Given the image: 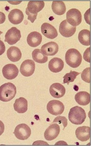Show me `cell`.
<instances>
[{"instance_id":"1","label":"cell","mask_w":91,"mask_h":146,"mask_svg":"<svg viewBox=\"0 0 91 146\" xmlns=\"http://www.w3.org/2000/svg\"><path fill=\"white\" fill-rule=\"evenodd\" d=\"M17 93V88L11 82L3 84L0 87V100L7 102L12 100Z\"/></svg>"},{"instance_id":"2","label":"cell","mask_w":91,"mask_h":146,"mask_svg":"<svg viewBox=\"0 0 91 146\" xmlns=\"http://www.w3.org/2000/svg\"><path fill=\"white\" fill-rule=\"evenodd\" d=\"M45 3L43 1H30L28 3L26 13L28 19L33 23L37 19L38 13L43 9Z\"/></svg>"},{"instance_id":"3","label":"cell","mask_w":91,"mask_h":146,"mask_svg":"<svg viewBox=\"0 0 91 146\" xmlns=\"http://www.w3.org/2000/svg\"><path fill=\"white\" fill-rule=\"evenodd\" d=\"M86 114L81 107L76 106L70 110L68 114V119L72 123L76 125L82 124L86 118Z\"/></svg>"},{"instance_id":"4","label":"cell","mask_w":91,"mask_h":146,"mask_svg":"<svg viewBox=\"0 0 91 146\" xmlns=\"http://www.w3.org/2000/svg\"><path fill=\"white\" fill-rule=\"evenodd\" d=\"M65 59L68 65L72 68H76L80 65L82 61V56L78 50L72 48L67 50Z\"/></svg>"},{"instance_id":"5","label":"cell","mask_w":91,"mask_h":146,"mask_svg":"<svg viewBox=\"0 0 91 146\" xmlns=\"http://www.w3.org/2000/svg\"><path fill=\"white\" fill-rule=\"evenodd\" d=\"M67 21L70 25L76 27L81 23L82 17L80 12L76 9H72L66 14Z\"/></svg>"},{"instance_id":"6","label":"cell","mask_w":91,"mask_h":146,"mask_svg":"<svg viewBox=\"0 0 91 146\" xmlns=\"http://www.w3.org/2000/svg\"><path fill=\"white\" fill-rule=\"evenodd\" d=\"M47 109L50 114L57 116L61 115L64 112V106L60 101L53 100L50 101L47 104Z\"/></svg>"},{"instance_id":"7","label":"cell","mask_w":91,"mask_h":146,"mask_svg":"<svg viewBox=\"0 0 91 146\" xmlns=\"http://www.w3.org/2000/svg\"><path fill=\"white\" fill-rule=\"evenodd\" d=\"M13 133L18 139L25 140L30 137L31 134V131L28 125L26 124L22 123L16 127Z\"/></svg>"},{"instance_id":"8","label":"cell","mask_w":91,"mask_h":146,"mask_svg":"<svg viewBox=\"0 0 91 146\" xmlns=\"http://www.w3.org/2000/svg\"><path fill=\"white\" fill-rule=\"evenodd\" d=\"M5 42L9 45H13L19 40L21 37L20 31L15 27H12L6 33Z\"/></svg>"},{"instance_id":"9","label":"cell","mask_w":91,"mask_h":146,"mask_svg":"<svg viewBox=\"0 0 91 146\" xmlns=\"http://www.w3.org/2000/svg\"><path fill=\"white\" fill-rule=\"evenodd\" d=\"M35 69V64L33 60L28 59L25 60L22 63L20 71L21 74L25 77H28L32 75Z\"/></svg>"},{"instance_id":"10","label":"cell","mask_w":91,"mask_h":146,"mask_svg":"<svg viewBox=\"0 0 91 146\" xmlns=\"http://www.w3.org/2000/svg\"><path fill=\"white\" fill-rule=\"evenodd\" d=\"M19 72L18 69L14 64H9L6 65L2 69L3 76L8 80H12L16 78Z\"/></svg>"},{"instance_id":"11","label":"cell","mask_w":91,"mask_h":146,"mask_svg":"<svg viewBox=\"0 0 91 146\" xmlns=\"http://www.w3.org/2000/svg\"><path fill=\"white\" fill-rule=\"evenodd\" d=\"M76 30V27L72 26L68 23L66 20L62 21L60 25L59 32L64 37H71L73 35Z\"/></svg>"},{"instance_id":"12","label":"cell","mask_w":91,"mask_h":146,"mask_svg":"<svg viewBox=\"0 0 91 146\" xmlns=\"http://www.w3.org/2000/svg\"><path fill=\"white\" fill-rule=\"evenodd\" d=\"M60 132V128L56 123L52 124L47 128L44 134V136L46 140L51 141L58 137Z\"/></svg>"},{"instance_id":"13","label":"cell","mask_w":91,"mask_h":146,"mask_svg":"<svg viewBox=\"0 0 91 146\" xmlns=\"http://www.w3.org/2000/svg\"><path fill=\"white\" fill-rule=\"evenodd\" d=\"M41 30L44 36L50 39H54L58 36L57 30L53 25L48 23L43 24L41 27Z\"/></svg>"},{"instance_id":"14","label":"cell","mask_w":91,"mask_h":146,"mask_svg":"<svg viewBox=\"0 0 91 146\" xmlns=\"http://www.w3.org/2000/svg\"><path fill=\"white\" fill-rule=\"evenodd\" d=\"M58 49V46L57 44L51 42L44 44L42 46L41 50L44 55L53 56L57 53Z\"/></svg>"},{"instance_id":"15","label":"cell","mask_w":91,"mask_h":146,"mask_svg":"<svg viewBox=\"0 0 91 146\" xmlns=\"http://www.w3.org/2000/svg\"><path fill=\"white\" fill-rule=\"evenodd\" d=\"M90 129L89 127H78L75 131V135L80 141L84 142L88 140L90 138Z\"/></svg>"},{"instance_id":"16","label":"cell","mask_w":91,"mask_h":146,"mask_svg":"<svg viewBox=\"0 0 91 146\" xmlns=\"http://www.w3.org/2000/svg\"><path fill=\"white\" fill-rule=\"evenodd\" d=\"M49 91L50 94L53 97L60 98L64 96L66 90L64 86L61 84L56 83L51 86Z\"/></svg>"},{"instance_id":"17","label":"cell","mask_w":91,"mask_h":146,"mask_svg":"<svg viewBox=\"0 0 91 146\" xmlns=\"http://www.w3.org/2000/svg\"><path fill=\"white\" fill-rule=\"evenodd\" d=\"M8 17L9 20L11 23L17 25L23 21L24 15L23 12L20 9H14L9 12Z\"/></svg>"},{"instance_id":"18","label":"cell","mask_w":91,"mask_h":146,"mask_svg":"<svg viewBox=\"0 0 91 146\" xmlns=\"http://www.w3.org/2000/svg\"><path fill=\"white\" fill-rule=\"evenodd\" d=\"M42 35L37 31L30 33L27 37V42L30 46L35 47L39 46L42 42Z\"/></svg>"},{"instance_id":"19","label":"cell","mask_w":91,"mask_h":146,"mask_svg":"<svg viewBox=\"0 0 91 146\" xmlns=\"http://www.w3.org/2000/svg\"><path fill=\"white\" fill-rule=\"evenodd\" d=\"M64 63L59 58H54L49 61L48 68L50 71L54 73H57L61 71L64 67Z\"/></svg>"},{"instance_id":"20","label":"cell","mask_w":91,"mask_h":146,"mask_svg":"<svg viewBox=\"0 0 91 146\" xmlns=\"http://www.w3.org/2000/svg\"><path fill=\"white\" fill-rule=\"evenodd\" d=\"M7 55L8 59L13 62H18L21 58L22 53L20 49L18 47L12 46L7 50Z\"/></svg>"},{"instance_id":"21","label":"cell","mask_w":91,"mask_h":146,"mask_svg":"<svg viewBox=\"0 0 91 146\" xmlns=\"http://www.w3.org/2000/svg\"><path fill=\"white\" fill-rule=\"evenodd\" d=\"M14 107L15 110L18 113H24L27 110V101L24 98L20 97L15 100Z\"/></svg>"},{"instance_id":"22","label":"cell","mask_w":91,"mask_h":146,"mask_svg":"<svg viewBox=\"0 0 91 146\" xmlns=\"http://www.w3.org/2000/svg\"><path fill=\"white\" fill-rule=\"evenodd\" d=\"M75 99L78 104L86 106L90 102V95L85 91L80 92L75 95Z\"/></svg>"},{"instance_id":"23","label":"cell","mask_w":91,"mask_h":146,"mask_svg":"<svg viewBox=\"0 0 91 146\" xmlns=\"http://www.w3.org/2000/svg\"><path fill=\"white\" fill-rule=\"evenodd\" d=\"M52 8L54 13L59 15H63L66 11L65 5L64 3L62 1H53Z\"/></svg>"},{"instance_id":"24","label":"cell","mask_w":91,"mask_h":146,"mask_svg":"<svg viewBox=\"0 0 91 146\" xmlns=\"http://www.w3.org/2000/svg\"><path fill=\"white\" fill-rule=\"evenodd\" d=\"M78 39L83 45L89 46L90 45V31L86 29L81 31L78 35Z\"/></svg>"},{"instance_id":"25","label":"cell","mask_w":91,"mask_h":146,"mask_svg":"<svg viewBox=\"0 0 91 146\" xmlns=\"http://www.w3.org/2000/svg\"><path fill=\"white\" fill-rule=\"evenodd\" d=\"M32 57L34 61L39 63H44L48 61V57L41 51L40 49H35L32 53Z\"/></svg>"},{"instance_id":"26","label":"cell","mask_w":91,"mask_h":146,"mask_svg":"<svg viewBox=\"0 0 91 146\" xmlns=\"http://www.w3.org/2000/svg\"><path fill=\"white\" fill-rule=\"evenodd\" d=\"M80 74V73L71 71L70 73H67L64 76V84L67 83L68 85L70 82H73L76 78L77 76Z\"/></svg>"},{"instance_id":"27","label":"cell","mask_w":91,"mask_h":146,"mask_svg":"<svg viewBox=\"0 0 91 146\" xmlns=\"http://www.w3.org/2000/svg\"><path fill=\"white\" fill-rule=\"evenodd\" d=\"M81 77L82 80L88 83H90V68L84 69L81 73Z\"/></svg>"},{"instance_id":"28","label":"cell","mask_w":91,"mask_h":146,"mask_svg":"<svg viewBox=\"0 0 91 146\" xmlns=\"http://www.w3.org/2000/svg\"><path fill=\"white\" fill-rule=\"evenodd\" d=\"M58 122L59 123H62L64 126L63 130L67 125V119L64 116H59L56 117L52 123Z\"/></svg>"},{"instance_id":"29","label":"cell","mask_w":91,"mask_h":146,"mask_svg":"<svg viewBox=\"0 0 91 146\" xmlns=\"http://www.w3.org/2000/svg\"><path fill=\"white\" fill-rule=\"evenodd\" d=\"M90 48H87L84 53V59L87 62H90Z\"/></svg>"},{"instance_id":"30","label":"cell","mask_w":91,"mask_h":146,"mask_svg":"<svg viewBox=\"0 0 91 146\" xmlns=\"http://www.w3.org/2000/svg\"><path fill=\"white\" fill-rule=\"evenodd\" d=\"M5 46L4 43L0 40V56L3 54L5 52Z\"/></svg>"},{"instance_id":"31","label":"cell","mask_w":91,"mask_h":146,"mask_svg":"<svg viewBox=\"0 0 91 146\" xmlns=\"http://www.w3.org/2000/svg\"><path fill=\"white\" fill-rule=\"evenodd\" d=\"M6 20L5 15L3 12L0 11V24L4 23Z\"/></svg>"},{"instance_id":"32","label":"cell","mask_w":91,"mask_h":146,"mask_svg":"<svg viewBox=\"0 0 91 146\" xmlns=\"http://www.w3.org/2000/svg\"><path fill=\"white\" fill-rule=\"evenodd\" d=\"M84 19L86 21H89L90 23V9L88 10L84 15Z\"/></svg>"},{"instance_id":"33","label":"cell","mask_w":91,"mask_h":146,"mask_svg":"<svg viewBox=\"0 0 91 146\" xmlns=\"http://www.w3.org/2000/svg\"><path fill=\"white\" fill-rule=\"evenodd\" d=\"M5 130V125L4 123L0 120V136L4 133Z\"/></svg>"},{"instance_id":"34","label":"cell","mask_w":91,"mask_h":146,"mask_svg":"<svg viewBox=\"0 0 91 146\" xmlns=\"http://www.w3.org/2000/svg\"><path fill=\"white\" fill-rule=\"evenodd\" d=\"M3 33L1 31H0V35Z\"/></svg>"}]
</instances>
